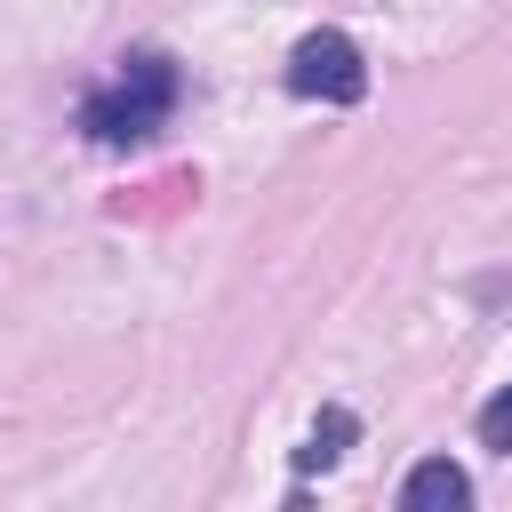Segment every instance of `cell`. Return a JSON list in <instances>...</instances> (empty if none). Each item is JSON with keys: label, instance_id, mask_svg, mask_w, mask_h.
<instances>
[{"label": "cell", "instance_id": "obj_1", "mask_svg": "<svg viewBox=\"0 0 512 512\" xmlns=\"http://www.w3.org/2000/svg\"><path fill=\"white\" fill-rule=\"evenodd\" d=\"M168 112H176V64H168L160 48H136V56H120V72H112L104 88L80 96V136L120 152V144L160 136Z\"/></svg>", "mask_w": 512, "mask_h": 512}, {"label": "cell", "instance_id": "obj_2", "mask_svg": "<svg viewBox=\"0 0 512 512\" xmlns=\"http://www.w3.org/2000/svg\"><path fill=\"white\" fill-rule=\"evenodd\" d=\"M288 88L296 96H312V104H360L368 96V64H360V48L344 40V32H304L296 48H288Z\"/></svg>", "mask_w": 512, "mask_h": 512}, {"label": "cell", "instance_id": "obj_3", "mask_svg": "<svg viewBox=\"0 0 512 512\" xmlns=\"http://www.w3.org/2000/svg\"><path fill=\"white\" fill-rule=\"evenodd\" d=\"M400 504H408V512H456V504H472V480H464V464L424 456V464L400 480Z\"/></svg>", "mask_w": 512, "mask_h": 512}, {"label": "cell", "instance_id": "obj_4", "mask_svg": "<svg viewBox=\"0 0 512 512\" xmlns=\"http://www.w3.org/2000/svg\"><path fill=\"white\" fill-rule=\"evenodd\" d=\"M352 440H360V416H352V408H320L312 432H304V448H296V472H328V464H344Z\"/></svg>", "mask_w": 512, "mask_h": 512}, {"label": "cell", "instance_id": "obj_5", "mask_svg": "<svg viewBox=\"0 0 512 512\" xmlns=\"http://www.w3.org/2000/svg\"><path fill=\"white\" fill-rule=\"evenodd\" d=\"M480 448H496V456H512V384L480 408Z\"/></svg>", "mask_w": 512, "mask_h": 512}]
</instances>
